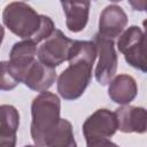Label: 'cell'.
I'll use <instances>...</instances> for the list:
<instances>
[{
    "instance_id": "cell-1",
    "label": "cell",
    "mask_w": 147,
    "mask_h": 147,
    "mask_svg": "<svg viewBox=\"0 0 147 147\" xmlns=\"http://www.w3.org/2000/svg\"><path fill=\"white\" fill-rule=\"evenodd\" d=\"M98 56L94 41L74 40L69 53V67L57 79V92L64 100H76L83 95L92 79V68Z\"/></svg>"
},
{
    "instance_id": "cell-2",
    "label": "cell",
    "mask_w": 147,
    "mask_h": 147,
    "mask_svg": "<svg viewBox=\"0 0 147 147\" xmlns=\"http://www.w3.org/2000/svg\"><path fill=\"white\" fill-rule=\"evenodd\" d=\"M3 24L14 34L31 40L36 45L46 40L55 30L51 17L39 15L31 6L22 1L8 3L2 11Z\"/></svg>"
},
{
    "instance_id": "cell-3",
    "label": "cell",
    "mask_w": 147,
    "mask_h": 147,
    "mask_svg": "<svg viewBox=\"0 0 147 147\" xmlns=\"http://www.w3.org/2000/svg\"><path fill=\"white\" fill-rule=\"evenodd\" d=\"M61 102L56 94L45 91L38 94L31 105V138L37 147H45L46 140L60 121Z\"/></svg>"
},
{
    "instance_id": "cell-4",
    "label": "cell",
    "mask_w": 147,
    "mask_h": 147,
    "mask_svg": "<svg viewBox=\"0 0 147 147\" xmlns=\"http://www.w3.org/2000/svg\"><path fill=\"white\" fill-rule=\"evenodd\" d=\"M145 46V33L137 25L127 28L117 40V48L124 55L125 61L142 72H146Z\"/></svg>"
},
{
    "instance_id": "cell-5",
    "label": "cell",
    "mask_w": 147,
    "mask_h": 147,
    "mask_svg": "<svg viewBox=\"0 0 147 147\" xmlns=\"http://www.w3.org/2000/svg\"><path fill=\"white\" fill-rule=\"evenodd\" d=\"M74 40L68 38L61 30L55 29L52 34L37 49L38 60L47 67L54 68L69 59Z\"/></svg>"
},
{
    "instance_id": "cell-6",
    "label": "cell",
    "mask_w": 147,
    "mask_h": 147,
    "mask_svg": "<svg viewBox=\"0 0 147 147\" xmlns=\"http://www.w3.org/2000/svg\"><path fill=\"white\" fill-rule=\"evenodd\" d=\"M94 44L96 46L99 62L95 68L96 82L105 86L110 83L117 70V54L115 51L114 41L101 37L99 33L94 36Z\"/></svg>"
},
{
    "instance_id": "cell-7",
    "label": "cell",
    "mask_w": 147,
    "mask_h": 147,
    "mask_svg": "<svg viewBox=\"0 0 147 147\" xmlns=\"http://www.w3.org/2000/svg\"><path fill=\"white\" fill-rule=\"evenodd\" d=\"M117 131L115 113L108 109H98L86 118L83 124V134L86 141L109 139Z\"/></svg>"
},
{
    "instance_id": "cell-8",
    "label": "cell",
    "mask_w": 147,
    "mask_h": 147,
    "mask_svg": "<svg viewBox=\"0 0 147 147\" xmlns=\"http://www.w3.org/2000/svg\"><path fill=\"white\" fill-rule=\"evenodd\" d=\"M37 45L31 40H22L15 42L9 53L8 68L14 78L22 83L24 75L32 62L36 60Z\"/></svg>"
},
{
    "instance_id": "cell-9",
    "label": "cell",
    "mask_w": 147,
    "mask_h": 147,
    "mask_svg": "<svg viewBox=\"0 0 147 147\" xmlns=\"http://www.w3.org/2000/svg\"><path fill=\"white\" fill-rule=\"evenodd\" d=\"M117 121V130L124 133H145L147 127L146 110L142 107L124 105L115 111Z\"/></svg>"
},
{
    "instance_id": "cell-10",
    "label": "cell",
    "mask_w": 147,
    "mask_h": 147,
    "mask_svg": "<svg viewBox=\"0 0 147 147\" xmlns=\"http://www.w3.org/2000/svg\"><path fill=\"white\" fill-rule=\"evenodd\" d=\"M127 24V16L122 7L117 5L107 6L99 20V34L113 40L118 37Z\"/></svg>"
},
{
    "instance_id": "cell-11",
    "label": "cell",
    "mask_w": 147,
    "mask_h": 147,
    "mask_svg": "<svg viewBox=\"0 0 147 147\" xmlns=\"http://www.w3.org/2000/svg\"><path fill=\"white\" fill-rule=\"evenodd\" d=\"M56 79V72L54 68L47 67L39 60H34L26 70L22 83L32 91L45 92L47 91Z\"/></svg>"
},
{
    "instance_id": "cell-12",
    "label": "cell",
    "mask_w": 147,
    "mask_h": 147,
    "mask_svg": "<svg viewBox=\"0 0 147 147\" xmlns=\"http://www.w3.org/2000/svg\"><path fill=\"white\" fill-rule=\"evenodd\" d=\"M61 6L65 14L67 28L71 32H80L85 29L88 14L90 1H61Z\"/></svg>"
},
{
    "instance_id": "cell-13",
    "label": "cell",
    "mask_w": 147,
    "mask_h": 147,
    "mask_svg": "<svg viewBox=\"0 0 147 147\" xmlns=\"http://www.w3.org/2000/svg\"><path fill=\"white\" fill-rule=\"evenodd\" d=\"M138 93V86L133 77L129 75H118L110 80L108 87V95L119 105H129Z\"/></svg>"
},
{
    "instance_id": "cell-14",
    "label": "cell",
    "mask_w": 147,
    "mask_h": 147,
    "mask_svg": "<svg viewBox=\"0 0 147 147\" xmlns=\"http://www.w3.org/2000/svg\"><path fill=\"white\" fill-rule=\"evenodd\" d=\"M45 147H77L72 125L65 118H60L56 127L46 140Z\"/></svg>"
},
{
    "instance_id": "cell-15",
    "label": "cell",
    "mask_w": 147,
    "mask_h": 147,
    "mask_svg": "<svg viewBox=\"0 0 147 147\" xmlns=\"http://www.w3.org/2000/svg\"><path fill=\"white\" fill-rule=\"evenodd\" d=\"M20 125V114L14 106H0V136L16 137Z\"/></svg>"
},
{
    "instance_id": "cell-16",
    "label": "cell",
    "mask_w": 147,
    "mask_h": 147,
    "mask_svg": "<svg viewBox=\"0 0 147 147\" xmlns=\"http://www.w3.org/2000/svg\"><path fill=\"white\" fill-rule=\"evenodd\" d=\"M20 83L14 78L8 68V61H0V90L10 91L14 90Z\"/></svg>"
},
{
    "instance_id": "cell-17",
    "label": "cell",
    "mask_w": 147,
    "mask_h": 147,
    "mask_svg": "<svg viewBox=\"0 0 147 147\" xmlns=\"http://www.w3.org/2000/svg\"><path fill=\"white\" fill-rule=\"evenodd\" d=\"M87 147H118L116 144L111 142L109 139H98V140H90L86 141Z\"/></svg>"
},
{
    "instance_id": "cell-18",
    "label": "cell",
    "mask_w": 147,
    "mask_h": 147,
    "mask_svg": "<svg viewBox=\"0 0 147 147\" xmlns=\"http://www.w3.org/2000/svg\"><path fill=\"white\" fill-rule=\"evenodd\" d=\"M3 37H5V29H3V26L0 24V45H1V42H2Z\"/></svg>"
},
{
    "instance_id": "cell-19",
    "label": "cell",
    "mask_w": 147,
    "mask_h": 147,
    "mask_svg": "<svg viewBox=\"0 0 147 147\" xmlns=\"http://www.w3.org/2000/svg\"><path fill=\"white\" fill-rule=\"evenodd\" d=\"M24 147H37V146H30V145H28V146H24Z\"/></svg>"
}]
</instances>
